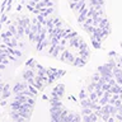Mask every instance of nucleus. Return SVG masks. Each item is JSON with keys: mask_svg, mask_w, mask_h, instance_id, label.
I'll return each instance as SVG.
<instances>
[{"mask_svg": "<svg viewBox=\"0 0 122 122\" xmlns=\"http://www.w3.org/2000/svg\"><path fill=\"white\" fill-rule=\"evenodd\" d=\"M60 60L64 61V62H67V64H72V62L75 61V57H74V55H72L70 51L64 50L62 53L60 55Z\"/></svg>", "mask_w": 122, "mask_h": 122, "instance_id": "nucleus-1", "label": "nucleus"}, {"mask_svg": "<svg viewBox=\"0 0 122 122\" xmlns=\"http://www.w3.org/2000/svg\"><path fill=\"white\" fill-rule=\"evenodd\" d=\"M98 71L101 72L102 76H109V78H113V71H112V69L108 67L106 64L102 65V66H99V67H98Z\"/></svg>", "mask_w": 122, "mask_h": 122, "instance_id": "nucleus-2", "label": "nucleus"}, {"mask_svg": "<svg viewBox=\"0 0 122 122\" xmlns=\"http://www.w3.org/2000/svg\"><path fill=\"white\" fill-rule=\"evenodd\" d=\"M28 81H25V83H17L14 85L13 88V93L14 94H18V93H20V92H23L24 89H28Z\"/></svg>", "mask_w": 122, "mask_h": 122, "instance_id": "nucleus-3", "label": "nucleus"}, {"mask_svg": "<svg viewBox=\"0 0 122 122\" xmlns=\"http://www.w3.org/2000/svg\"><path fill=\"white\" fill-rule=\"evenodd\" d=\"M52 92H55L60 98H62V95L65 93V85H64V84H59V85H56L55 88H53Z\"/></svg>", "mask_w": 122, "mask_h": 122, "instance_id": "nucleus-4", "label": "nucleus"}, {"mask_svg": "<svg viewBox=\"0 0 122 122\" xmlns=\"http://www.w3.org/2000/svg\"><path fill=\"white\" fill-rule=\"evenodd\" d=\"M81 41H83V38H80L79 36H76V37H74V38H71V41L69 42V45H70L71 47L79 50V46H80V42H81Z\"/></svg>", "mask_w": 122, "mask_h": 122, "instance_id": "nucleus-5", "label": "nucleus"}, {"mask_svg": "<svg viewBox=\"0 0 122 122\" xmlns=\"http://www.w3.org/2000/svg\"><path fill=\"white\" fill-rule=\"evenodd\" d=\"M36 74H34V69H27V70L23 72V79L24 80H28L30 78H34Z\"/></svg>", "mask_w": 122, "mask_h": 122, "instance_id": "nucleus-6", "label": "nucleus"}, {"mask_svg": "<svg viewBox=\"0 0 122 122\" xmlns=\"http://www.w3.org/2000/svg\"><path fill=\"white\" fill-rule=\"evenodd\" d=\"M85 62H86V60H84L81 56H79V57H75V61L72 62V65L76 66V67H81V66L85 65Z\"/></svg>", "mask_w": 122, "mask_h": 122, "instance_id": "nucleus-7", "label": "nucleus"}, {"mask_svg": "<svg viewBox=\"0 0 122 122\" xmlns=\"http://www.w3.org/2000/svg\"><path fill=\"white\" fill-rule=\"evenodd\" d=\"M10 85L9 84H5V86H4V90H3V93H1V99H6L8 97H10Z\"/></svg>", "mask_w": 122, "mask_h": 122, "instance_id": "nucleus-8", "label": "nucleus"}, {"mask_svg": "<svg viewBox=\"0 0 122 122\" xmlns=\"http://www.w3.org/2000/svg\"><path fill=\"white\" fill-rule=\"evenodd\" d=\"M79 55L81 56L84 60H88V59H89V56H90V51H89V48H83V50H79Z\"/></svg>", "mask_w": 122, "mask_h": 122, "instance_id": "nucleus-9", "label": "nucleus"}, {"mask_svg": "<svg viewBox=\"0 0 122 122\" xmlns=\"http://www.w3.org/2000/svg\"><path fill=\"white\" fill-rule=\"evenodd\" d=\"M80 104H81V108H84V107H90V106H92L90 98L88 97V98H85V99H81V101H80Z\"/></svg>", "mask_w": 122, "mask_h": 122, "instance_id": "nucleus-10", "label": "nucleus"}, {"mask_svg": "<svg viewBox=\"0 0 122 122\" xmlns=\"http://www.w3.org/2000/svg\"><path fill=\"white\" fill-rule=\"evenodd\" d=\"M92 112H93V109H92L90 107H84V108H81L83 116H89V114H92Z\"/></svg>", "mask_w": 122, "mask_h": 122, "instance_id": "nucleus-11", "label": "nucleus"}, {"mask_svg": "<svg viewBox=\"0 0 122 122\" xmlns=\"http://www.w3.org/2000/svg\"><path fill=\"white\" fill-rule=\"evenodd\" d=\"M89 98H90V101L92 102H98V95H97V92H90V93H89Z\"/></svg>", "mask_w": 122, "mask_h": 122, "instance_id": "nucleus-12", "label": "nucleus"}, {"mask_svg": "<svg viewBox=\"0 0 122 122\" xmlns=\"http://www.w3.org/2000/svg\"><path fill=\"white\" fill-rule=\"evenodd\" d=\"M95 85H97V81H92V84L86 86V92L88 93H90V92H94L95 90Z\"/></svg>", "mask_w": 122, "mask_h": 122, "instance_id": "nucleus-13", "label": "nucleus"}, {"mask_svg": "<svg viewBox=\"0 0 122 122\" xmlns=\"http://www.w3.org/2000/svg\"><path fill=\"white\" fill-rule=\"evenodd\" d=\"M84 29L86 30V33L93 34L94 30H95V27H94V25H84Z\"/></svg>", "mask_w": 122, "mask_h": 122, "instance_id": "nucleus-14", "label": "nucleus"}, {"mask_svg": "<svg viewBox=\"0 0 122 122\" xmlns=\"http://www.w3.org/2000/svg\"><path fill=\"white\" fill-rule=\"evenodd\" d=\"M101 72H99V71H97V72H95V74L93 75V76H92V81H99V79H101Z\"/></svg>", "mask_w": 122, "mask_h": 122, "instance_id": "nucleus-15", "label": "nucleus"}, {"mask_svg": "<svg viewBox=\"0 0 122 122\" xmlns=\"http://www.w3.org/2000/svg\"><path fill=\"white\" fill-rule=\"evenodd\" d=\"M25 65H27V67H30V69H34V67L37 66V65L34 64V60H28L25 62Z\"/></svg>", "mask_w": 122, "mask_h": 122, "instance_id": "nucleus-16", "label": "nucleus"}, {"mask_svg": "<svg viewBox=\"0 0 122 122\" xmlns=\"http://www.w3.org/2000/svg\"><path fill=\"white\" fill-rule=\"evenodd\" d=\"M111 86H112V85H111L109 83H104V84L102 85V89L104 90V92H107V90H111Z\"/></svg>", "mask_w": 122, "mask_h": 122, "instance_id": "nucleus-17", "label": "nucleus"}, {"mask_svg": "<svg viewBox=\"0 0 122 122\" xmlns=\"http://www.w3.org/2000/svg\"><path fill=\"white\" fill-rule=\"evenodd\" d=\"M79 98H80V101H81V99H85V98H88V97H86L85 90H80V92H79Z\"/></svg>", "mask_w": 122, "mask_h": 122, "instance_id": "nucleus-18", "label": "nucleus"}, {"mask_svg": "<svg viewBox=\"0 0 122 122\" xmlns=\"http://www.w3.org/2000/svg\"><path fill=\"white\" fill-rule=\"evenodd\" d=\"M11 36H13V33H11L10 30H6V32H4V33L1 34L3 38H5V37H11Z\"/></svg>", "mask_w": 122, "mask_h": 122, "instance_id": "nucleus-19", "label": "nucleus"}, {"mask_svg": "<svg viewBox=\"0 0 122 122\" xmlns=\"http://www.w3.org/2000/svg\"><path fill=\"white\" fill-rule=\"evenodd\" d=\"M83 121H84V122H92L90 114H89V116H83Z\"/></svg>", "mask_w": 122, "mask_h": 122, "instance_id": "nucleus-20", "label": "nucleus"}, {"mask_svg": "<svg viewBox=\"0 0 122 122\" xmlns=\"http://www.w3.org/2000/svg\"><path fill=\"white\" fill-rule=\"evenodd\" d=\"M4 86H5V84H4V83H0V94L3 93V90H4Z\"/></svg>", "mask_w": 122, "mask_h": 122, "instance_id": "nucleus-21", "label": "nucleus"}, {"mask_svg": "<svg viewBox=\"0 0 122 122\" xmlns=\"http://www.w3.org/2000/svg\"><path fill=\"white\" fill-rule=\"evenodd\" d=\"M107 122H116V120H114V117H113V116H111V118H109V120L107 121Z\"/></svg>", "mask_w": 122, "mask_h": 122, "instance_id": "nucleus-22", "label": "nucleus"}, {"mask_svg": "<svg viewBox=\"0 0 122 122\" xmlns=\"http://www.w3.org/2000/svg\"><path fill=\"white\" fill-rule=\"evenodd\" d=\"M117 113H120V114H122V107H120V108H118V112Z\"/></svg>", "mask_w": 122, "mask_h": 122, "instance_id": "nucleus-23", "label": "nucleus"}, {"mask_svg": "<svg viewBox=\"0 0 122 122\" xmlns=\"http://www.w3.org/2000/svg\"><path fill=\"white\" fill-rule=\"evenodd\" d=\"M71 3H79V1H81V0H70Z\"/></svg>", "mask_w": 122, "mask_h": 122, "instance_id": "nucleus-24", "label": "nucleus"}, {"mask_svg": "<svg viewBox=\"0 0 122 122\" xmlns=\"http://www.w3.org/2000/svg\"><path fill=\"white\" fill-rule=\"evenodd\" d=\"M120 45H121V47H122V42H121V43H120Z\"/></svg>", "mask_w": 122, "mask_h": 122, "instance_id": "nucleus-25", "label": "nucleus"}, {"mask_svg": "<svg viewBox=\"0 0 122 122\" xmlns=\"http://www.w3.org/2000/svg\"><path fill=\"white\" fill-rule=\"evenodd\" d=\"M11 122H17V121H14V120H13V121H11Z\"/></svg>", "mask_w": 122, "mask_h": 122, "instance_id": "nucleus-26", "label": "nucleus"}, {"mask_svg": "<svg viewBox=\"0 0 122 122\" xmlns=\"http://www.w3.org/2000/svg\"><path fill=\"white\" fill-rule=\"evenodd\" d=\"M92 122H94V121H92Z\"/></svg>", "mask_w": 122, "mask_h": 122, "instance_id": "nucleus-27", "label": "nucleus"}]
</instances>
